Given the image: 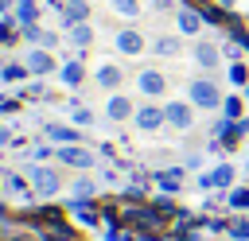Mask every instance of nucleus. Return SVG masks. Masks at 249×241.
Instances as JSON below:
<instances>
[{"mask_svg":"<svg viewBox=\"0 0 249 241\" xmlns=\"http://www.w3.org/2000/svg\"><path fill=\"white\" fill-rule=\"evenodd\" d=\"M187 97H191L195 105H202V109H218V86L206 82V78L191 82V86H187Z\"/></svg>","mask_w":249,"mask_h":241,"instance_id":"nucleus-1","label":"nucleus"},{"mask_svg":"<svg viewBox=\"0 0 249 241\" xmlns=\"http://www.w3.org/2000/svg\"><path fill=\"white\" fill-rule=\"evenodd\" d=\"M163 120H167V113H163V109H156V105L136 109V128H144V132H156Z\"/></svg>","mask_w":249,"mask_h":241,"instance_id":"nucleus-2","label":"nucleus"},{"mask_svg":"<svg viewBox=\"0 0 249 241\" xmlns=\"http://www.w3.org/2000/svg\"><path fill=\"white\" fill-rule=\"evenodd\" d=\"M163 113H167V124H175V128H191V109H187L183 101H171Z\"/></svg>","mask_w":249,"mask_h":241,"instance_id":"nucleus-3","label":"nucleus"},{"mask_svg":"<svg viewBox=\"0 0 249 241\" xmlns=\"http://www.w3.org/2000/svg\"><path fill=\"white\" fill-rule=\"evenodd\" d=\"M31 183H35L43 194H54V190H58V175L47 171V167H35V171H31Z\"/></svg>","mask_w":249,"mask_h":241,"instance_id":"nucleus-4","label":"nucleus"},{"mask_svg":"<svg viewBox=\"0 0 249 241\" xmlns=\"http://www.w3.org/2000/svg\"><path fill=\"white\" fill-rule=\"evenodd\" d=\"M140 93H148V97L163 93V74H160V70H144V74H140Z\"/></svg>","mask_w":249,"mask_h":241,"instance_id":"nucleus-5","label":"nucleus"},{"mask_svg":"<svg viewBox=\"0 0 249 241\" xmlns=\"http://www.w3.org/2000/svg\"><path fill=\"white\" fill-rule=\"evenodd\" d=\"M58 159H62V163H70V167H93V155H89V152H82V148H62V152H58Z\"/></svg>","mask_w":249,"mask_h":241,"instance_id":"nucleus-6","label":"nucleus"},{"mask_svg":"<svg viewBox=\"0 0 249 241\" xmlns=\"http://www.w3.org/2000/svg\"><path fill=\"white\" fill-rule=\"evenodd\" d=\"M117 47H121L124 54H140V51H144V39H140V31H121V35H117Z\"/></svg>","mask_w":249,"mask_h":241,"instance_id":"nucleus-7","label":"nucleus"},{"mask_svg":"<svg viewBox=\"0 0 249 241\" xmlns=\"http://www.w3.org/2000/svg\"><path fill=\"white\" fill-rule=\"evenodd\" d=\"M128 113H132V101H128V97H121V93L109 97V117H113V120H124Z\"/></svg>","mask_w":249,"mask_h":241,"instance_id":"nucleus-8","label":"nucleus"},{"mask_svg":"<svg viewBox=\"0 0 249 241\" xmlns=\"http://www.w3.org/2000/svg\"><path fill=\"white\" fill-rule=\"evenodd\" d=\"M27 66H31V74H47V70H51L54 62H51V54H47V51H31Z\"/></svg>","mask_w":249,"mask_h":241,"instance_id":"nucleus-9","label":"nucleus"},{"mask_svg":"<svg viewBox=\"0 0 249 241\" xmlns=\"http://www.w3.org/2000/svg\"><path fill=\"white\" fill-rule=\"evenodd\" d=\"M97 86L117 89V86H121V70H117V66H101V70H97Z\"/></svg>","mask_w":249,"mask_h":241,"instance_id":"nucleus-10","label":"nucleus"},{"mask_svg":"<svg viewBox=\"0 0 249 241\" xmlns=\"http://www.w3.org/2000/svg\"><path fill=\"white\" fill-rule=\"evenodd\" d=\"M198 27H202V19H198L195 12H187V8H183V12H179V31H187V35H195Z\"/></svg>","mask_w":249,"mask_h":241,"instance_id":"nucleus-11","label":"nucleus"},{"mask_svg":"<svg viewBox=\"0 0 249 241\" xmlns=\"http://www.w3.org/2000/svg\"><path fill=\"white\" fill-rule=\"evenodd\" d=\"M195 58H198V62H202V66H214V62H218V51H214V47H210V43H202V47H198V51H195Z\"/></svg>","mask_w":249,"mask_h":241,"instance_id":"nucleus-12","label":"nucleus"},{"mask_svg":"<svg viewBox=\"0 0 249 241\" xmlns=\"http://www.w3.org/2000/svg\"><path fill=\"white\" fill-rule=\"evenodd\" d=\"M62 82H66V86H78V82H82V66H78V62H66V66H62Z\"/></svg>","mask_w":249,"mask_h":241,"instance_id":"nucleus-13","label":"nucleus"},{"mask_svg":"<svg viewBox=\"0 0 249 241\" xmlns=\"http://www.w3.org/2000/svg\"><path fill=\"white\" fill-rule=\"evenodd\" d=\"M47 136H51V140H62V144L78 140V136H74V128H62V124H51V128H47Z\"/></svg>","mask_w":249,"mask_h":241,"instance_id":"nucleus-14","label":"nucleus"},{"mask_svg":"<svg viewBox=\"0 0 249 241\" xmlns=\"http://www.w3.org/2000/svg\"><path fill=\"white\" fill-rule=\"evenodd\" d=\"M156 51H160V54H175V51H179V43H175L171 35H163V39H156Z\"/></svg>","mask_w":249,"mask_h":241,"instance_id":"nucleus-15","label":"nucleus"},{"mask_svg":"<svg viewBox=\"0 0 249 241\" xmlns=\"http://www.w3.org/2000/svg\"><path fill=\"white\" fill-rule=\"evenodd\" d=\"M230 179H233V171H230V167H218V171H214V175H210L206 183H218V187H230Z\"/></svg>","mask_w":249,"mask_h":241,"instance_id":"nucleus-16","label":"nucleus"},{"mask_svg":"<svg viewBox=\"0 0 249 241\" xmlns=\"http://www.w3.org/2000/svg\"><path fill=\"white\" fill-rule=\"evenodd\" d=\"M82 19H86V8L82 4H70L66 8V23H82Z\"/></svg>","mask_w":249,"mask_h":241,"instance_id":"nucleus-17","label":"nucleus"},{"mask_svg":"<svg viewBox=\"0 0 249 241\" xmlns=\"http://www.w3.org/2000/svg\"><path fill=\"white\" fill-rule=\"evenodd\" d=\"M113 8H117V12H124V16H136V12H140V4H136V0H113Z\"/></svg>","mask_w":249,"mask_h":241,"instance_id":"nucleus-18","label":"nucleus"},{"mask_svg":"<svg viewBox=\"0 0 249 241\" xmlns=\"http://www.w3.org/2000/svg\"><path fill=\"white\" fill-rule=\"evenodd\" d=\"M19 19H23V23L35 19V4H31V0H19Z\"/></svg>","mask_w":249,"mask_h":241,"instance_id":"nucleus-19","label":"nucleus"},{"mask_svg":"<svg viewBox=\"0 0 249 241\" xmlns=\"http://www.w3.org/2000/svg\"><path fill=\"white\" fill-rule=\"evenodd\" d=\"M0 78H4V82H19V78H23V66H4Z\"/></svg>","mask_w":249,"mask_h":241,"instance_id":"nucleus-20","label":"nucleus"},{"mask_svg":"<svg viewBox=\"0 0 249 241\" xmlns=\"http://www.w3.org/2000/svg\"><path fill=\"white\" fill-rule=\"evenodd\" d=\"M230 206L245 210V206H249V190H233V194H230Z\"/></svg>","mask_w":249,"mask_h":241,"instance_id":"nucleus-21","label":"nucleus"},{"mask_svg":"<svg viewBox=\"0 0 249 241\" xmlns=\"http://www.w3.org/2000/svg\"><path fill=\"white\" fill-rule=\"evenodd\" d=\"M230 233H233L237 241H249V222H233V225H230Z\"/></svg>","mask_w":249,"mask_h":241,"instance_id":"nucleus-22","label":"nucleus"},{"mask_svg":"<svg viewBox=\"0 0 249 241\" xmlns=\"http://www.w3.org/2000/svg\"><path fill=\"white\" fill-rule=\"evenodd\" d=\"M237 113H241V101L230 97V101H226V117H237Z\"/></svg>","mask_w":249,"mask_h":241,"instance_id":"nucleus-23","label":"nucleus"},{"mask_svg":"<svg viewBox=\"0 0 249 241\" xmlns=\"http://www.w3.org/2000/svg\"><path fill=\"white\" fill-rule=\"evenodd\" d=\"M74 43H89V27H74Z\"/></svg>","mask_w":249,"mask_h":241,"instance_id":"nucleus-24","label":"nucleus"},{"mask_svg":"<svg viewBox=\"0 0 249 241\" xmlns=\"http://www.w3.org/2000/svg\"><path fill=\"white\" fill-rule=\"evenodd\" d=\"M230 78L241 86V82H245V66H230Z\"/></svg>","mask_w":249,"mask_h":241,"instance_id":"nucleus-25","label":"nucleus"},{"mask_svg":"<svg viewBox=\"0 0 249 241\" xmlns=\"http://www.w3.org/2000/svg\"><path fill=\"white\" fill-rule=\"evenodd\" d=\"M74 120H78V124H89V120H93V117H89V113H86V109H74Z\"/></svg>","mask_w":249,"mask_h":241,"instance_id":"nucleus-26","label":"nucleus"}]
</instances>
